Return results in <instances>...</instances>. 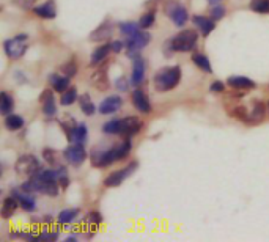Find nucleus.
Wrapping results in <instances>:
<instances>
[{
  "instance_id": "f257e3e1",
  "label": "nucleus",
  "mask_w": 269,
  "mask_h": 242,
  "mask_svg": "<svg viewBox=\"0 0 269 242\" xmlns=\"http://www.w3.org/2000/svg\"><path fill=\"white\" fill-rule=\"evenodd\" d=\"M131 147L132 145H131L129 137H126V139L120 145H117V147H110L107 150L99 148V147L93 148L90 152L91 164L96 168H106L112 162H118V160L128 157L131 152Z\"/></svg>"
},
{
  "instance_id": "f03ea898",
  "label": "nucleus",
  "mask_w": 269,
  "mask_h": 242,
  "mask_svg": "<svg viewBox=\"0 0 269 242\" xmlns=\"http://www.w3.org/2000/svg\"><path fill=\"white\" fill-rule=\"evenodd\" d=\"M142 126V120H139L137 117H126V118H115L110 120L102 126V131L104 134H118L123 137H131L136 135L137 132H140Z\"/></svg>"
},
{
  "instance_id": "7ed1b4c3",
  "label": "nucleus",
  "mask_w": 269,
  "mask_h": 242,
  "mask_svg": "<svg viewBox=\"0 0 269 242\" xmlns=\"http://www.w3.org/2000/svg\"><path fill=\"white\" fill-rule=\"evenodd\" d=\"M181 77H183V72H181L179 66L164 68L154 76V88L159 93L170 91L181 82Z\"/></svg>"
},
{
  "instance_id": "20e7f679",
  "label": "nucleus",
  "mask_w": 269,
  "mask_h": 242,
  "mask_svg": "<svg viewBox=\"0 0 269 242\" xmlns=\"http://www.w3.org/2000/svg\"><path fill=\"white\" fill-rule=\"evenodd\" d=\"M59 182L57 181H47L44 178H41L38 173L33 175L31 178H29V181H26L22 184L24 190L27 192H38V193H44L47 197H57L59 195Z\"/></svg>"
},
{
  "instance_id": "39448f33",
  "label": "nucleus",
  "mask_w": 269,
  "mask_h": 242,
  "mask_svg": "<svg viewBox=\"0 0 269 242\" xmlns=\"http://www.w3.org/2000/svg\"><path fill=\"white\" fill-rule=\"evenodd\" d=\"M197 39H199V35L195 30H183L173 36L167 46L173 52H191L197 46Z\"/></svg>"
},
{
  "instance_id": "423d86ee",
  "label": "nucleus",
  "mask_w": 269,
  "mask_h": 242,
  "mask_svg": "<svg viewBox=\"0 0 269 242\" xmlns=\"http://www.w3.org/2000/svg\"><path fill=\"white\" fill-rule=\"evenodd\" d=\"M14 170L19 176H22V178H31V176L41 170V165H39V160L35 156L27 154V156H21L16 160Z\"/></svg>"
},
{
  "instance_id": "0eeeda50",
  "label": "nucleus",
  "mask_w": 269,
  "mask_h": 242,
  "mask_svg": "<svg viewBox=\"0 0 269 242\" xmlns=\"http://www.w3.org/2000/svg\"><path fill=\"white\" fill-rule=\"evenodd\" d=\"M164 11L177 27H183L187 22V10L179 3V0H167L164 5Z\"/></svg>"
},
{
  "instance_id": "6e6552de",
  "label": "nucleus",
  "mask_w": 269,
  "mask_h": 242,
  "mask_svg": "<svg viewBox=\"0 0 269 242\" xmlns=\"http://www.w3.org/2000/svg\"><path fill=\"white\" fill-rule=\"evenodd\" d=\"M151 41V35L145 33V31H139L134 36L128 38L126 41V52H128V57H131L132 60L140 57V51Z\"/></svg>"
},
{
  "instance_id": "1a4fd4ad",
  "label": "nucleus",
  "mask_w": 269,
  "mask_h": 242,
  "mask_svg": "<svg viewBox=\"0 0 269 242\" xmlns=\"http://www.w3.org/2000/svg\"><path fill=\"white\" fill-rule=\"evenodd\" d=\"M3 47L10 59H13V60L21 59L27 49V35H18L11 39H6L3 43Z\"/></svg>"
},
{
  "instance_id": "9d476101",
  "label": "nucleus",
  "mask_w": 269,
  "mask_h": 242,
  "mask_svg": "<svg viewBox=\"0 0 269 242\" xmlns=\"http://www.w3.org/2000/svg\"><path fill=\"white\" fill-rule=\"evenodd\" d=\"M63 156H65V159L68 160L71 165L81 167L85 162V159H87V151L84 148V143L73 142V145H69V147L65 150Z\"/></svg>"
},
{
  "instance_id": "9b49d317",
  "label": "nucleus",
  "mask_w": 269,
  "mask_h": 242,
  "mask_svg": "<svg viewBox=\"0 0 269 242\" xmlns=\"http://www.w3.org/2000/svg\"><path fill=\"white\" fill-rule=\"evenodd\" d=\"M137 168V162H131L129 165H126L121 170H117L114 173H110L107 178L104 180V185L106 187H118L126 178H129V176L136 172Z\"/></svg>"
},
{
  "instance_id": "f8f14e48",
  "label": "nucleus",
  "mask_w": 269,
  "mask_h": 242,
  "mask_svg": "<svg viewBox=\"0 0 269 242\" xmlns=\"http://www.w3.org/2000/svg\"><path fill=\"white\" fill-rule=\"evenodd\" d=\"M11 195L19 201V206L24 209V211H27V212H31V211H35V208H36V200L33 195H30V192L27 190H24V189H13L11 190Z\"/></svg>"
},
{
  "instance_id": "ddd939ff",
  "label": "nucleus",
  "mask_w": 269,
  "mask_h": 242,
  "mask_svg": "<svg viewBox=\"0 0 269 242\" xmlns=\"http://www.w3.org/2000/svg\"><path fill=\"white\" fill-rule=\"evenodd\" d=\"M107 71H109V63H102V66H99L96 72L91 76V84L101 91H106L110 87V82L107 79Z\"/></svg>"
},
{
  "instance_id": "4468645a",
  "label": "nucleus",
  "mask_w": 269,
  "mask_h": 242,
  "mask_svg": "<svg viewBox=\"0 0 269 242\" xmlns=\"http://www.w3.org/2000/svg\"><path fill=\"white\" fill-rule=\"evenodd\" d=\"M132 106L142 114H149L151 112V102H149L145 91L140 90V88L132 91Z\"/></svg>"
},
{
  "instance_id": "2eb2a0df",
  "label": "nucleus",
  "mask_w": 269,
  "mask_h": 242,
  "mask_svg": "<svg viewBox=\"0 0 269 242\" xmlns=\"http://www.w3.org/2000/svg\"><path fill=\"white\" fill-rule=\"evenodd\" d=\"M121 106H123V99L120 98V96H109V98H106L101 102L99 114H102V115L115 114V112L121 109Z\"/></svg>"
},
{
  "instance_id": "dca6fc26",
  "label": "nucleus",
  "mask_w": 269,
  "mask_h": 242,
  "mask_svg": "<svg viewBox=\"0 0 269 242\" xmlns=\"http://www.w3.org/2000/svg\"><path fill=\"white\" fill-rule=\"evenodd\" d=\"M265 115H266V106L262 102V101H255L254 102V109H252L250 115H249V120L247 123L249 126H255V124H260L263 123L265 120Z\"/></svg>"
},
{
  "instance_id": "f3484780",
  "label": "nucleus",
  "mask_w": 269,
  "mask_h": 242,
  "mask_svg": "<svg viewBox=\"0 0 269 242\" xmlns=\"http://www.w3.org/2000/svg\"><path fill=\"white\" fill-rule=\"evenodd\" d=\"M192 22L195 24V27H199L202 36H208L216 29V21L211 18H205V16H194Z\"/></svg>"
},
{
  "instance_id": "a211bd4d",
  "label": "nucleus",
  "mask_w": 269,
  "mask_h": 242,
  "mask_svg": "<svg viewBox=\"0 0 269 242\" xmlns=\"http://www.w3.org/2000/svg\"><path fill=\"white\" fill-rule=\"evenodd\" d=\"M112 31H114V27L112 24H110L109 21H106L104 24H101V26L91 31L90 33V41H104V39H110V36H112Z\"/></svg>"
},
{
  "instance_id": "6ab92c4d",
  "label": "nucleus",
  "mask_w": 269,
  "mask_h": 242,
  "mask_svg": "<svg viewBox=\"0 0 269 242\" xmlns=\"http://www.w3.org/2000/svg\"><path fill=\"white\" fill-rule=\"evenodd\" d=\"M227 84L230 85L235 90H249V88H255L257 84L249 77L244 76H232L227 79Z\"/></svg>"
},
{
  "instance_id": "aec40b11",
  "label": "nucleus",
  "mask_w": 269,
  "mask_h": 242,
  "mask_svg": "<svg viewBox=\"0 0 269 242\" xmlns=\"http://www.w3.org/2000/svg\"><path fill=\"white\" fill-rule=\"evenodd\" d=\"M145 77V61L140 57L134 59V66H132V77H131V84L139 87L142 82H144Z\"/></svg>"
},
{
  "instance_id": "412c9836",
  "label": "nucleus",
  "mask_w": 269,
  "mask_h": 242,
  "mask_svg": "<svg viewBox=\"0 0 269 242\" xmlns=\"http://www.w3.org/2000/svg\"><path fill=\"white\" fill-rule=\"evenodd\" d=\"M33 13L38 16V18L43 19H54L57 16V10H55V3L54 0H47V2L41 6H35Z\"/></svg>"
},
{
  "instance_id": "4be33fe9",
  "label": "nucleus",
  "mask_w": 269,
  "mask_h": 242,
  "mask_svg": "<svg viewBox=\"0 0 269 242\" xmlns=\"http://www.w3.org/2000/svg\"><path fill=\"white\" fill-rule=\"evenodd\" d=\"M69 79L68 76H59V74H51L49 76V82L54 88V91H59V93H65L68 88H69Z\"/></svg>"
},
{
  "instance_id": "5701e85b",
  "label": "nucleus",
  "mask_w": 269,
  "mask_h": 242,
  "mask_svg": "<svg viewBox=\"0 0 269 242\" xmlns=\"http://www.w3.org/2000/svg\"><path fill=\"white\" fill-rule=\"evenodd\" d=\"M109 52H112V46H110V43H106V44L99 46L98 49L93 52L90 64H91V66H98V64H102V61L106 60Z\"/></svg>"
},
{
  "instance_id": "b1692460",
  "label": "nucleus",
  "mask_w": 269,
  "mask_h": 242,
  "mask_svg": "<svg viewBox=\"0 0 269 242\" xmlns=\"http://www.w3.org/2000/svg\"><path fill=\"white\" fill-rule=\"evenodd\" d=\"M19 206V201L16 200L13 195L11 197H6L3 200V206H2V211H0V215L3 217V219H11L13 214L16 212V208Z\"/></svg>"
},
{
  "instance_id": "393cba45",
  "label": "nucleus",
  "mask_w": 269,
  "mask_h": 242,
  "mask_svg": "<svg viewBox=\"0 0 269 242\" xmlns=\"http://www.w3.org/2000/svg\"><path fill=\"white\" fill-rule=\"evenodd\" d=\"M77 101H79V106H81V110L84 112L87 117H91L94 112H96V107H94V104L91 102V98L87 93L79 96Z\"/></svg>"
},
{
  "instance_id": "a878e982",
  "label": "nucleus",
  "mask_w": 269,
  "mask_h": 242,
  "mask_svg": "<svg viewBox=\"0 0 269 242\" xmlns=\"http://www.w3.org/2000/svg\"><path fill=\"white\" fill-rule=\"evenodd\" d=\"M192 61L194 64L199 69L205 71V72H208V74H211L212 72V66H211V61L208 60L207 55H203V54H194L192 55Z\"/></svg>"
},
{
  "instance_id": "bb28decb",
  "label": "nucleus",
  "mask_w": 269,
  "mask_h": 242,
  "mask_svg": "<svg viewBox=\"0 0 269 242\" xmlns=\"http://www.w3.org/2000/svg\"><path fill=\"white\" fill-rule=\"evenodd\" d=\"M77 215H79V208H69V209H63V211L59 214L57 220H59V223L65 225V223H71L73 220H76V219H77Z\"/></svg>"
},
{
  "instance_id": "cd10ccee",
  "label": "nucleus",
  "mask_w": 269,
  "mask_h": 242,
  "mask_svg": "<svg viewBox=\"0 0 269 242\" xmlns=\"http://www.w3.org/2000/svg\"><path fill=\"white\" fill-rule=\"evenodd\" d=\"M60 126H61L63 131H65V134H66V137H68V140H69V142H73V140H74L76 129H77L76 120H74V118H71V117H68L66 121H65V120L60 121Z\"/></svg>"
},
{
  "instance_id": "c85d7f7f",
  "label": "nucleus",
  "mask_w": 269,
  "mask_h": 242,
  "mask_svg": "<svg viewBox=\"0 0 269 242\" xmlns=\"http://www.w3.org/2000/svg\"><path fill=\"white\" fill-rule=\"evenodd\" d=\"M13 109H14V99L10 94H6L3 91L2 94H0V110H2V114L6 117V115L13 114Z\"/></svg>"
},
{
  "instance_id": "c756f323",
  "label": "nucleus",
  "mask_w": 269,
  "mask_h": 242,
  "mask_svg": "<svg viewBox=\"0 0 269 242\" xmlns=\"http://www.w3.org/2000/svg\"><path fill=\"white\" fill-rule=\"evenodd\" d=\"M5 126L8 131H19L21 127H24V120L16 114H10L5 118Z\"/></svg>"
},
{
  "instance_id": "7c9ffc66",
  "label": "nucleus",
  "mask_w": 269,
  "mask_h": 242,
  "mask_svg": "<svg viewBox=\"0 0 269 242\" xmlns=\"http://www.w3.org/2000/svg\"><path fill=\"white\" fill-rule=\"evenodd\" d=\"M228 114H230V117L239 120V121H244V123H247L249 120V110L244 107V106H239V104H236V106H233L232 109H228Z\"/></svg>"
},
{
  "instance_id": "2f4dec72",
  "label": "nucleus",
  "mask_w": 269,
  "mask_h": 242,
  "mask_svg": "<svg viewBox=\"0 0 269 242\" xmlns=\"http://www.w3.org/2000/svg\"><path fill=\"white\" fill-rule=\"evenodd\" d=\"M76 99H79L77 96V88L76 87H69L65 93H61V106H73L76 102Z\"/></svg>"
},
{
  "instance_id": "473e14b6",
  "label": "nucleus",
  "mask_w": 269,
  "mask_h": 242,
  "mask_svg": "<svg viewBox=\"0 0 269 242\" xmlns=\"http://www.w3.org/2000/svg\"><path fill=\"white\" fill-rule=\"evenodd\" d=\"M120 31H121L124 36L131 38V36H134L136 33H139V31H140V26H139V24H136V22H121L120 24Z\"/></svg>"
},
{
  "instance_id": "72a5a7b5",
  "label": "nucleus",
  "mask_w": 269,
  "mask_h": 242,
  "mask_svg": "<svg viewBox=\"0 0 269 242\" xmlns=\"http://www.w3.org/2000/svg\"><path fill=\"white\" fill-rule=\"evenodd\" d=\"M250 10L255 13H260V14L269 13V0H252Z\"/></svg>"
},
{
  "instance_id": "f704fd0d",
  "label": "nucleus",
  "mask_w": 269,
  "mask_h": 242,
  "mask_svg": "<svg viewBox=\"0 0 269 242\" xmlns=\"http://www.w3.org/2000/svg\"><path fill=\"white\" fill-rule=\"evenodd\" d=\"M154 21H156V11H154V10L147 11V13L140 18L139 26H140V29H149V27H151L153 24H154Z\"/></svg>"
},
{
  "instance_id": "c9c22d12",
  "label": "nucleus",
  "mask_w": 269,
  "mask_h": 242,
  "mask_svg": "<svg viewBox=\"0 0 269 242\" xmlns=\"http://www.w3.org/2000/svg\"><path fill=\"white\" fill-rule=\"evenodd\" d=\"M55 172H57V181L60 184V187L61 189H66L68 185H69V176H68L66 168L65 167H59Z\"/></svg>"
},
{
  "instance_id": "e433bc0d",
  "label": "nucleus",
  "mask_w": 269,
  "mask_h": 242,
  "mask_svg": "<svg viewBox=\"0 0 269 242\" xmlns=\"http://www.w3.org/2000/svg\"><path fill=\"white\" fill-rule=\"evenodd\" d=\"M61 71H63V74L68 76V77L76 76V72H77V60H76V59H71L68 63L63 64V66H61Z\"/></svg>"
},
{
  "instance_id": "4c0bfd02",
  "label": "nucleus",
  "mask_w": 269,
  "mask_h": 242,
  "mask_svg": "<svg viewBox=\"0 0 269 242\" xmlns=\"http://www.w3.org/2000/svg\"><path fill=\"white\" fill-rule=\"evenodd\" d=\"M43 112L46 117H54L55 114H57V106H55V101L54 98L47 99L46 102H43Z\"/></svg>"
},
{
  "instance_id": "58836bf2",
  "label": "nucleus",
  "mask_w": 269,
  "mask_h": 242,
  "mask_svg": "<svg viewBox=\"0 0 269 242\" xmlns=\"http://www.w3.org/2000/svg\"><path fill=\"white\" fill-rule=\"evenodd\" d=\"M87 140V127L84 123L77 124V129H76V134H74V140L73 142H77V143H84Z\"/></svg>"
},
{
  "instance_id": "ea45409f",
  "label": "nucleus",
  "mask_w": 269,
  "mask_h": 242,
  "mask_svg": "<svg viewBox=\"0 0 269 242\" xmlns=\"http://www.w3.org/2000/svg\"><path fill=\"white\" fill-rule=\"evenodd\" d=\"M43 157L46 160V164L49 165H57V156H55V151L51 148H44L43 150Z\"/></svg>"
},
{
  "instance_id": "a19ab883",
  "label": "nucleus",
  "mask_w": 269,
  "mask_h": 242,
  "mask_svg": "<svg viewBox=\"0 0 269 242\" xmlns=\"http://www.w3.org/2000/svg\"><path fill=\"white\" fill-rule=\"evenodd\" d=\"M225 16V8L224 6H219V5H214V8L211 10V19L214 21H220Z\"/></svg>"
},
{
  "instance_id": "79ce46f5",
  "label": "nucleus",
  "mask_w": 269,
  "mask_h": 242,
  "mask_svg": "<svg viewBox=\"0 0 269 242\" xmlns=\"http://www.w3.org/2000/svg\"><path fill=\"white\" fill-rule=\"evenodd\" d=\"M115 87L118 88L120 91H128V88H129V82H128V79L126 77H118L117 80H115Z\"/></svg>"
},
{
  "instance_id": "37998d69",
  "label": "nucleus",
  "mask_w": 269,
  "mask_h": 242,
  "mask_svg": "<svg viewBox=\"0 0 269 242\" xmlns=\"http://www.w3.org/2000/svg\"><path fill=\"white\" fill-rule=\"evenodd\" d=\"M35 2L36 0H14V3L18 6H21L22 10H31L33 5H35Z\"/></svg>"
},
{
  "instance_id": "c03bdc74",
  "label": "nucleus",
  "mask_w": 269,
  "mask_h": 242,
  "mask_svg": "<svg viewBox=\"0 0 269 242\" xmlns=\"http://www.w3.org/2000/svg\"><path fill=\"white\" fill-rule=\"evenodd\" d=\"M209 90H211L212 93H222V91L225 90V85H224V82H220V80H216V82H212V84H211Z\"/></svg>"
},
{
  "instance_id": "a18cd8bd",
  "label": "nucleus",
  "mask_w": 269,
  "mask_h": 242,
  "mask_svg": "<svg viewBox=\"0 0 269 242\" xmlns=\"http://www.w3.org/2000/svg\"><path fill=\"white\" fill-rule=\"evenodd\" d=\"M87 220H89V222H93L94 225H99V223L102 222V217H101V214H99L98 211H93V212L89 214V217H87Z\"/></svg>"
},
{
  "instance_id": "49530a36",
  "label": "nucleus",
  "mask_w": 269,
  "mask_h": 242,
  "mask_svg": "<svg viewBox=\"0 0 269 242\" xmlns=\"http://www.w3.org/2000/svg\"><path fill=\"white\" fill-rule=\"evenodd\" d=\"M51 98H54V93H52L51 88H46V90L41 93V96H39V102H46L47 99H51Z\"/></svg>"
},
{
  "instance_id": "de8ad7c7",
  "label": "nucleus",
  "mask_w": 269,
  "mask_h": 242,
  "mask_svg": "<svg viewBox=\"0 0 269 242\" xmlns=\"http://www.w3.org/2000/svg\"><path fill=\"white\" fill-rule=\"evenodd\" d=\"M110 46H112L114 54H120L123 51V47H124V44L121 41H114V43H110Z\"/></svg>"
},
{
  "instance_id": "09e8293b",
  "label": "nucleus",
  "mask_w": 269,
  "mask_h": 242,
  "mask_svg": "<svg viewBox=\"0 0 269 242\" xmlns=\"http://www.w3.org/2000/svg\"><path fill=\"white\" fill-rule=\"evenodd\" d=\"M220 2V0H208V3H211V5H217Z\"/></svg>"
},
{
  "instance_id": "8fccbe9b",
  "label": "nucleus",
  "mask_w": 269,
  "mask_h": 242,
  "mask_svg": "<svg viewBox=\"0 0 269 242\" xmlns=\"http://www.w3.org/2000/svg\"><path fill=\"white\" fill-rule=\"evenodd\" d=\"M268 109H269V104H268Z\"/></svg>"
}]
</instances>
